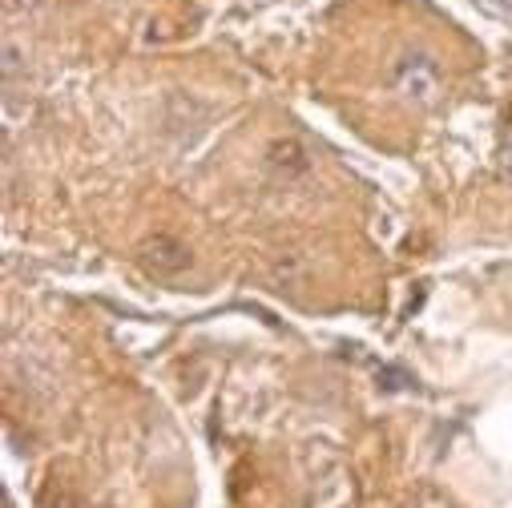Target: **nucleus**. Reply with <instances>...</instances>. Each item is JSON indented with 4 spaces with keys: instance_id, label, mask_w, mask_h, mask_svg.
Wrapping results in <instances>:
<instances>
[{
    "instance_id": "2",
    "label": "nucleus",
    "mask_w": 512,
    "mask_h": 508,
    "mask_svg": "<svg viewBox=\"0 0 512 508\" xmlns=\"http://www.w3.org/2000/svg\"><path fill=\"white\" fill-rule=\"evenodd\" d=\"M138 263L154 275V279H174L190 267V246L178 242L174 234H150L142 246H138Z\"/></svg>"
},
{
    "instance_id": "4",
    "label": "nucleus",
    "mask_w": 512,
    "mask_h": 508,
    "mask_svg": "<svg viewBox=\"0 0 512 508\" xmlns=\"http://www.w3.org/2000/svg\"><path fill=\"white\" fill-rule=\"evenodd\" d=\"M484 9H492V13H500V17H512V0H480Z\"/></svg>"
},
{
    "instance_id": "1",
    "label": "nucleus",
    "mask_w": 512,
    "mask_h": 508,
    "mask_svg": "<svg viewBox=\"0 0 512 508\" xmlns=\"http://www.w3.org/2000/svg\"><path fill=\"white\" fill-rule=\"evenodd\" d=\"M392 85H396V93H400L404 101H412V105H420V109H432V105L440 101V89H444L436 61L424 57V53L400 57L396 69H392Z\"/></svg>"
},
{
    "instance_id": "6",
    "label": "nucleus",
    "mask_w": 512,
    "mask_h": 508,
    "mask_svg": "<svg viewBox=\"0 0 512 508\" xmlns=\"http://www.w3.org/2000/svg\"><path fill=\"white\" fill-rule=\"evenodd\" d=\"M504 162L512 166V130H508V138H504Z\"/></svg>"
},
{
    "instance_id": "3",
    "label": "nucleus",
    "mask_w": 512,
    "mask_h": 508,
    "mask_svg": "<svg viewBox=\"0 0 512 508\" xmlns=\"http://www.w3.org/2000/svg\"><path fill=\"white\" fill-rule=\"evenodd\" d=\"M267 170L291 182V178L311 170V154H307V146L299 138H279V142L267 146Z\"/></svg>"
},
{
    "instance_id": "5",
    "label": "nucleus",
    "mask_w": 512,
    "mask_h": 508,
    "mask_svg": "<svg viewBox=\"0 0 512 508\" xmlns=\"http://www.w3.org/2000/svg\"><path fill=\"white\" fill-rule=\"evenodd\" d=\"M9 5H13V9H25V13H33V9H45L49 0H9Z\"/></svg>"
}]
</instances>
